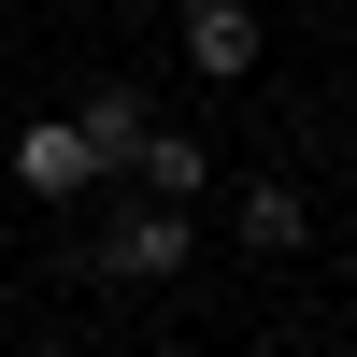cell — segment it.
I'll use <instances>...</instances> for the list:
<instances>
[{"label":"cell","mask_w":357,"mask_h":357,"mask_svg":"<svg viewBox=\"0 0 357 357\" xmlns=\"http://www.w3.org/2000/svg\"><path fill=\"white\" fill-rule=\"evenodd\" d=\"M100 272H114V286H158V272H186V215H172V200L114 215V229H100Z\"/></svg>","instance_id":"6da1fadb"},{"label":"cell","mask_w":357,"mask_h":357,"mask_svg":"<svg viewBox=\"0 0 357 357\" xmlns=\"http://www.w3.org/2000/svg\"><path fill=\"white\" fill-rule=\"evenodd\" d=\"M15 186H29V200L100 186V143H86V114H57V129H29V143H15Z\"/></svg>","instance_id":"7a4b0ae2"},{"label":"cell","mask_w":357,"mask_h":357,"mask_svg":"<svg viewBox=\"0 0 357 357\" xmlns=\"http://www.w3.org/2000/svg\"><path fill=\"white\" fill-rule=\"evenodd\" d=\"M186 57H200L215 86H243V72H257V15H243V0H186Z\"/></svg>","instance_id":"3957f363"},{"label":"cell","mask_w":357,"mask_h":357,"mask_svg":"<svg viewBox=\"0 0 357 357\" xmlns=\"http://www.w3.org/2000/svg\"><path fill=\"white\" fill-rule=\"evenodd\" d=\"M72 114H86V143H100V172H143V143H158V114H143L129 86H86Z\"/></svg>","instance_id":"277c9868"},{"label":"cell","mask_w":357,"mask_h":357,"mask_svg":"<svg viewBox=\"0 0 357 357\" xmlns=\"http://www.w3.org/2000/svg\"><path fill=\"white\" fill-rule=\"evenodd\" d=\"M243 243H257V257L301 243V186H243Z\"/></svg>","instance_id":"5b68a950"},{"label":"cell","mask_w":357,"mask_h":357,"mask_svg":"<svg viewBox=\"0 0 357 357\" xmlns=\"http://www.w3.org/2000/svg\"><path fill=\"white\" fill-rule=\"evenodd\" d=\"M143 186H158V200H200V143L158 129V143H143Z\"/></svg>","instance_id":"8992f818"},{"label":"cell","mask_w":357,"mask_h":357,"mask_svg":"<svg viewBox=\"0 0 357 357\" xmlns=\"http://www.w3.org/2000/svg\"><path fill=\"white\" fill-rule=\"evenodd\" d=\"M343 286H357V257H343Z\"/></svg>","instance_id":"52a82bcc"},{"label":"cell","mask_w":357,"mask_h":357,"mask_svg":"<svg viewBox=\"0 0 357 357\" xmlns=\"http://www.w3.org/2000/svg\"><path fill=\"white\" fill-rule=\"evenodd\" d=\"M172 15H186V0H172Z\"/></svg>","instance_id":"ba28073f"}]
</instances>
